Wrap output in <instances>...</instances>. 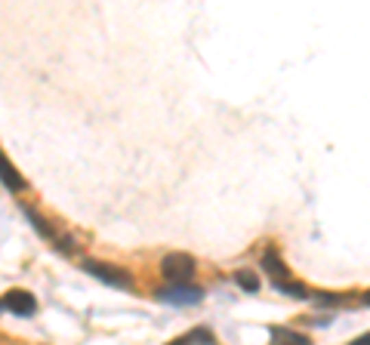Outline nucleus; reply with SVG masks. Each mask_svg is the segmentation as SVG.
Instances as JSON below:
<instances>
[{
	"label": "nucleus",
	"mask_w": 370,
	"mask_h": 345,
	"mask_svg": "<svg viewBox=\"0 0 370 345\" xmlns=\"http://www.w3.org/2000/svg\"><path fill=\"white\" fill-rule=\"evenodd\" d=\"M160 271L173 287H185L195 277V259L188 253H166L164 262H160Z\"/></svg>",
	"instance_id": "f257e3e1"
},
{
	"label": "nucleus",
	"mask_w": 370,
	"mask_h": 345,
	"mask_svg": "<svg viewBox=\"0 0 370 345\" xmlns=\"http://www.w3.org/2000/svg\"><path fill=\"white\" fill-rule=\"evenodd\" d=\"M84 271L92 277H99L102 283L108 287H117V290H130V274L117 265H108V262H99V259H84Z\"/></svg>",
	"instance_id": "f03ea898"
},
{
	"label": "nucleus",
	"mask_w": 370,
	"mask_h": 345,
	"mask_svg": "<svg viewBox=\"0 0 370 345\" xmlns=\"http://www.w3.org/2000/svg\"><path fill=\"white\" fill-rule=\"evenodd\" d=\"M25 216H28V219H31V225H34L37 231H40L43 238L49 240V244H56V250H59V253H65V256H71V253H74V240L68 238V234H59V231H53V228L47 225V219H43V216H37V213H34V209H31V207H25Z\"/></svg>",
	"instance_id": "7ed1b4c3"
},
{
	"label": "nucleus",
	"mask_w": 370,
	"mask_h": 345,
	"mask_svg": "<svg viewBox=\"0 0 370 345\" xmlns=\"http://www.w3.org/2000/svg\"><path fill=\"white\" fill-rule=\"evenodd\" d=\"M158 299L170 302V305H197L204 299V290L201 287H166V290H158Z\"/></svg>",
	"instance_id": "20e7f679"
},
{
	"label": "nucleus",
	"mask_w": 370,
	"mask_h": 345,
	"mask_svg": "<svg viewBox=\"0 0 370 345\" xmlns=\"http://www.w3.org/2000/svg\"><path fill=\"white\" fill-rule=\"evenodd\" d=\"M3 308H10L18 318H31V314L37 311V299L28 290H10V293L3 296Z\"/></svg>",
	"instance_id": "39448f33"
},
{
	"label": "nucleus",
	"mask_w": 370,
	"mask_h": 345,
	"mask_svg": "<svg viewBox=\"0 0 370 345\" xmlns=\"http://www.w3.org/2000/svg\"><path fill=\"white\" fill-rule=\"evenodd\" d=\"M262 271L271 277V283H275V287H281V283L290 281V268L284 265V259L278 256L275 250H265L262 253Z\"/></svg>",
	"instance_id": "423d86ee"
},
{
	"label": "nucleus",
	"mask_w": 370,
	"mask_h": 345,
	"mask_svg": "<svg viewBox=\"0 0 370 345\" xmlns=\"http://www.w3.org/2000/svg\"><path fill=\"white\" fill-rule=\"evenodd\" d=\"M0 182H3L10 191H22V188H25V179H22V172H18L16 166H12L10 160L3 157V151H0Z\"/></svg>",
	"instance_id": "0eeeda50"
},
{
	"label": "nucleus",
	"mask_w": 370,
	"mask_h": 345,
	"mask_svg": "<svg viewBox=\"0 0 370 345\" xmlns=\"http://www.w3.org/2000/svg\"><path fill=\"white\" fill-rule=\"evenodd\" d=\"M269 336H271V345H312L308 336H302L296 330H284V327H271Z\"/></svg>",
	"instance_id": "6e6552de"
},
{
	"label": "nucleus",
	"mask_w": 370,
	"mask_h": 345,
	"mask_svg": "<svg viewBox=\"0 0 370 345\" xmlns=\"http://www.w3.org/2000/svg\"><path fill=\"white\" fill-rule=\"evenodd\" d=\"M166 345H216V336L207 330V327H197V330L185 333V336L173 339V342H166Z\"/></svg>",
	"instance_id": "1a4fd4ad"
},
{
	"label": "nucleus",
	"mask_w": 370,
	"mask_h": 345,
	"mask_svg": "<svg viewBox=\"0 0 370 345\" xmlns=\"http://www.w3.org/2000/svg\"><path fill=\"white\" fill-rule=\"evenodd\" d=\"M234 283H238L241 290H247V293H256V290H259V274L241 268V271H234Z\"/></svg>",
	"instance_id": "9d476101"
},
{
	"label": "nucleus",
	"mask_w": 370,
	"mask_h": 345,
	"mask_svg": "<svg viewBox=\"0 0 370 345\" xmlns=\"http://www.w3.org/2000/svg\"><path fill=\"white\" fill-rule=\"evenodd\" d=\"M312 302H318V305H343V296H336V293H314V299Z\"/></svg>",
	"instance_id": "9b49d317"
},
{
	"label": "nucleus",
	"mask_w": 370,
	"mask_h": 345,
	"mask_svg": "<svg viewBox=\"0 0 370 345\" xmlns=\"http://www.w3.org/2000/svg\"><path fill=\"white\" fill-rule=\"evenodd\" d=\"M349 345H370V333H364V336H358V339H352Z\"/></svg>",
	"instance_id": "f8f14e48"
},
{
	"label": "nucleus",
	"mask_w": 370,
	"mask_h": 345,
	"mask_svg": "<svg viewBox=\"0 0 370 345\" xmlns=\"http://www.w3.org/2000/svg\"><path fill=\"white\" fill-rule=\"evenodd\" d=\"M361 302H364V305H370V293H364V299H361Z\"/></svg>",
	"instance_id": "ddd939ff"
},
{
	"label": "nucleus",
	"mask_w": 370,
	"mask_h": 345,
	"mask_svg": "<svg viewBox=\"0 0 370 345\" xmlns=\"http://www.w3.org/2000/svg\"><path fill=\"white\" fill-rule=\"evenodd\" d=\"M0 308H3V302H0Z\"/></svg>",
	"instance_id": "4468645a"
}]
</instances>
